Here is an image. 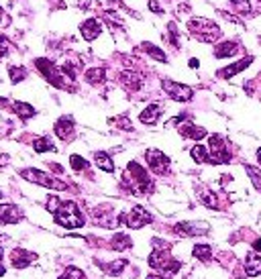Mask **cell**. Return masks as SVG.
<instances>
[{
	"instance_id": "obj_1",
	"label": "cell",
	"mask_w": 261,
	"mask_h": 279,
	"mask_svg": "<svg viewBox=\"0 0 261 279\" xmlns=\"http://www.w3.org/2000/svg\"><path fill=\"white\" fill-rule=\"evenodd\" d=\"M123 184H125L135 196H143V194H147V192L151 190V180H149L147 172L143 170L139 163H135V161L129 163Z\"/></svg>"
},
{
	"instance_id": "obj_2",
	"label": "cell",
	"mask_w": 261,
	"mask_h": 279,
	"mask_svg": "<svg viewBox=\"0 0 261 279\" xmlns=\"http://www.w3.org/2000/svg\"><path fill=\"white\" fill-rule=\"evenodd\" d=\"M54 214H56V222L60 227H66V229L84 227V214L80 212V208L74 202H62Z\"/></svg>"
},
{
	"instance_id": "obj_3",
	"label": "cell",
	"mask_w": 261,
	"mask_h": 279,
	"mask_svg": "<svg viewBox=\"0 0 261 279\" xmlns=\"http://www.w3.org/2000/svg\"><path fill=\"white\" fill-rule=\"evenodd\" d=\"M188 29L200 39V41H206V43H215L219 37H221V29L217 23L208 21V19H192L188 23Z\"/></svg>"
},
{
	"instance_id": "obj_4",
	"label": "cell",
	"mask_w": 261,
	"mask_h": 279,
	"mask_svg": "<svg viewBox=\"0 0 261 279\" xmlns=\"http://www.w3.org/2000/svg\"><path fill=\"white\" fill-rule=\"evenodd\" d=\"M21 176H23L25 180L33 182V184L43 186V188H51V190H66V188H68L62 180H56L54 176H47V174H43V172H39V170H23Z\"/></svg>"
},
{
	"instance_id": "obj_5",
	"label": "cell",
	"mask_w": 261,
	"mask_h": 279,
	"mask_svg": "<svg viewBox=\"0 0 261 279\" xmlns=\"http://www.w3.org/2000/svg\"><path fill=\"white\" fill-rule=\"evenodd\" d=\"M151 220H153L151 214H149L143 206H135L129 214H125V216L119 218V222H125L129 229H143L145 225H149Z\"/></svg>"
},
{
	"instance_id": "obj_6",
	"label": "cell",
	"mask_w": 261,
	"mask_h": 279,
	"mask_svg": "<svg viewBox=\"0 0 261 279\" xmlns=\"http://www.w3.org/2000/svg\"><path fill=\"white\" fill-rule=\"evenodd\" d=\"M145 159H147V165L151 167L153 174H158V176L168 174V170H170V159H168V155H164L162 151L149 149V151L145 153Z\"/></svg>"
},
{
	"instance_id": "obj_7",
	"label": "cell",
	"mask_w": 261,
	"mask_h": 279,
	"mask_svg": "<svg viewBox=\"0 0 261 279\" xmlns=\"http://www.w3.org/2000/svg\"><path fill=\"white\" fill-rule=\"evenodd\" d=\"M35 66H37V70H39L51 84H54L56 88H66V82H64V78H62V70H58V68L54 66V62H49V60H37Z\"/></svg>"
},
{
	"instance_id": "obj_8",
	"label": "cell",
	"mask_w": 261,
	"mask_h": 279,
	"mask_svg": "<svg viewBox=\"0 0 261 279\" xmlns=\"http://www.w3.org/2000/svg\"><path fill=\"white\" fill-rule=\"evenodd\" d=\"M164 90L176 100V102H188L192 100L194 96V90L190 86H184V84H178V82H172V80H164Z\"/></svg>"
},
{
	"instance_id": "obj_9",
	"label": "cell",
	"mask_w": 261,
	"mask_h": 279,
	"mask_svg": "<svg viewBox=\"0 0 261 279\" xmlns=\"http://www.w3.org/2000/svg\"><path fill=\"white\" fill-rule=\"evenodd\" d=\"M231 161V153L227 151L225 141L219 135L211 137V163H229Z\"/></svg>"
},
{
	"instance_id": "obj_10",
	"label": "cell",
	"mask_w": 261,
	"mask_h": 279,
	"mask_svg": "<svg viewBox=\"0 0 261 279\" xmlns=\"http://www.w3.org/2000/svg\"><path fill=\"white\" fill-rule=\"evenodd\" d=\"M23 218L21 210L13 204H0V225H17Z\"/></svg>"
},
{
	"instance_id": "obj_11",
	"label": "cell",
	"mask_w": 261,
	"mask_h": 279,
	"mask_svg": "<svg viewBox=\"0 0 261 279\" xmlns=\"http://www.w3.org/2000/svg\"><path fill=\"white\" fill-rule=\"evenodd\" d=\"M178 235H184V237H196V235H204L208 233V227L202 225V222H180V225H176L174 229Z\"/></svg>"
},
{
	"instance_id": "obj_12",
	"label": "cell",
	"mask_w": 261,
	"mask_h": 279,
	"mask_svg": "<svg viewBox=\"0 0 261 279\" xmlns=\"http://www.w3.org/2000/svg\"><path fill=\"white\" fill-rule=\"evenodd\" d=\"M35 259H37V255H35V253H29V251H25V249H15V251L11 253V263H13V267H17V269L29 267Z\"/></svg>"
},
{
	"instance_id": "obj_13",
	"label": "cell",
	"mask_w": 261,
	"mask_h": 279,
	"mask_svg": "<svg viewBox=\"0 0 261 279\" xmlns=\"http://www.w3.org/2000/svg\"><path fill=\"white\" fill-rule=\"evenodd\" d=\"M80 31H82V37H84L86 41H94V39L100 37L102 25H100L96 19H88V21H84V23L80 25Z\"/></svg>"
},
{
	"instance_id": "obj_14",
	"label": "cell",
	"mask_w": 261,
	"mask_h": 279,
	"mask_svg": "<svg viewBox=\"0 0 261 279\" xmlns=\"http://www.w3.org/2000/svg\"><path fill=\"white\" fill-rule=\"evenodd\" d=\"M121 84L129 90V92H137L141 86H143V78L135 72H123L121 74Z\"/></svg>"
},
{
	"instance_id": "obj_15",
	"label": "cell",
	"mask_w": 261,
	"mask_h": 279,
	"mask_svg": "<svg viewBox=\"0 0 261 279\" xmlns=\"http://www.w3.org/2000/svg\"><path fill=\"white\" fill-rule=\"evenodd\" d=\"M56 135L60 137V139H64V141H68V139H72V135H74V121L68 117H64V119H60L58 123H56Z\"/></svg>"
},
{
	"instance_id": "obj_16",
	"label": "cell",
	"mask_w": 261,
	"mask_h": 279,
	"mask_svg": "<svg viewBox=\"0 0 261 279\" xmlns=\"http://www.w3.org/2000/svg\"><path fill=\"white\" fill-rule=\"evenodd\" d=\"M180 135L182 137H188V139H194V141H200V139L206 137V129L196 127L192 123H184V125H180Z\"/></svg>"
},
{
	"instance_id": "obj_17",
	"label": "cell",
	"mask_w": 261,
	"mask_h": 279,
	"mask_svg": "<svg viewBox=\"0 0 261 279\" xmlns=\"http://www.w3.org/2000/svg\"><path fill=\"white\" fill-rule=\"evenodd\" d=\"M160 115H162V106L160 104H149L143 113H141V123H145V125H155L158 123V119H160Z\"/></svg>"
},
{
	"instance_id": "obj_18",
	"label": "cell",
	"mask_w": 261,
	"mask_h": 279,
	"mask_svg": "<svg viewBox=\"0 0 261 279\" xmlns=\"http://www.w3.org/2000/svg\"><path fill=\"white\" fill-rule=\"evenodd\" d=\"M94 161H96V165L100 167L102 172H107V174H113L115 172V163H113V159L104 153V151H96L94 153Z\"/></svg>"
},
{
	"instance_id": "obj_19",
	"label": "cell",
	"mask_w": 261,
	"mask_h": 279,
	"mask_svg": "<svg viewBox=\"0 0 261 279\" xmlns=\"http://www.w3.org/2000/svg\"><path fill=\"white\" fill-rule=\"evenodd\" d=\"M245 273L249 277H257L261 273V257L259 255H249L245 259Z\"/></svg>"
},
{
	"instance_id": "obj_20",
	"label": "cell",
	"mask_w": 261,
	"mask_h": 279,
	"mask_svg": "<svg viewBox=\"0 0 261 279\" xmlns=\"http://www.w3.org/2000/svg\"><path fill=\"white\" fill-rule=\"evenodd\" d=\"M237 51H239V45L235 41H225V43L217 45L215 55L217 58H231V55H237Z\"/></svg>"
},
{
	"instance_id": "obj_21",
	"label": "cell",
	"mask_w": 261,
	"mask_h": 279,
	"mask_svg": "<svg viewBox=\"0 0 261 279\" xmlns=\"http://www.w3.org/2000/svg\"><path fill=\"white\" fill-rule=\"evenodd\" d=\"M190 155L196 163H211V151H208L206 147H202V145H194Z\"/></svg>"
},
{
	"instance_id": "obj_22",
	"label": "cell",
	"mask_w": 261,
	"mask_h": 279,
	"mask_svg": "<svg viewBox=\"0 0 261 279\" xmlns=\"http://www.w3.org/2000/svg\"><path fill=\"white\" fill-rule=\"evenodd\" d=\"M251 62H253L251 58H245L243 62H239V64H235V66H231V68H225L223 72H219V76H221V78H231V76L239 74L241 70H245V68H247V66H249Z\"/></svg>"
},
{
	"instance_id": "obj_23",
	"label": "cell",
	"mask_w": 261,
	"mask_h": 279,
	"mask_svg": "<svg viewBox=\"0 0 261 279\" xmlns=\"http://www.w3.org/2000/svg\"><path fill=\"white\" fill-rule=\"evenodd\" d=\"M84 80H86L88 84H92V86H98V84L104 82V70H102V68H92V70H88V72L84 74Z\"/></svg>"
},
{
	"instance_id": "obj_24",
	"label": "cell",
	"mask_w": 261,
	"mask_h": 279,
	"mask_svg": "<svg viewBox=\"0 0 261 279\" xmlns=\"http://www.w3.org/2000/svg\"><path fill=\"white\" fill-rule=\"evenodd\" d=\"M127 267V259H119V261H113V263H107L102 265V271L107 275H121V271Z\"/></svg>"
},
{
	"instance_id": "obj_25",
	"label": "cell",
	"mask_w": 261,
	"mask_h": 279,
	"mask_svg": "<svg viewBox=\"0 0 261 279\" xmlns=\"http://www.w3.org/2000/svg\"><path fill=\"white\" fill-rule=\"evenodd\" d=\"M13 108H15V113H17L21 119H31V117L35 115V108H33L31 104H27V102H15Z\"/></svg>"
},
{
	"instance_id": "obj_26",
	"label": "cell",
	"mask_w": 261,
	"mask_h": 279,
	"mask_svg": "<svg viewBox=\"0 0 261 279\" xmlns=\"http://www.w3.org/2000/svg\"><path fill=\"white\" fill-rule=\"evenodd\" d=\"M200 200H202V204H204L206 208H211V210H217V208H219V198H217V194L208 192V190L200 192Z\"/></svg>"
},
{
	"instance_id": "obj_27",
	"label": "cell",
	"mask_w": 261,
	"mask_h": 279,
	"mask_svg": "<svg viewBox=\"0 0 261 279\" xmlns=\"http://www.w3.org/2000/svg\"><path fill=\"white\" fill-rule=\"evenodd\" d=\"M33 149H35L37 153H45V151H56V145L51 143L49 137H41V139L33 141Z\"/></svg>"
},
{
	"instance_id": "obj_28",
	"label": "cell",
	"mask_w": 261,
	"mask_h": 279,
	"mask_svg": "<svg viewBox=\"0 0 261 279\" xmlns=\"http://www.w3.org/2000/svg\"><path fill=\"white\" fill-rule=\"evenodd\" d=\"M141 47H143V49H145V51H147V53L151 55V58H153V60H158V62H164V64L168 62V58H166V53H164V51H162L160 47H155V45H151V43H143Z\"/></svg>"
},
{
	"instance_id": "obj_29",
	"label": "cell",
	"mask_w": 261,
	"mask_h": 279,
	"mask_svg": "<svg viewBox=\"0 0 261 279\" xmlns=\"http://www.w3.org/2000/svg\"><path fill=\"white\" fill-rule=\"evenodd\" d=\"M192 255L196 259H200V261H208V259H211V255H213V249H211V245H196L192 249Z\"/></svg>"
},
{
	"instance_id": "obj_30",
	"label": "cell",
	"mask_w": 261,
	"mask_h": 279,
	"mask_svg": "<svg viewBox=\"0 0 261 279\" xmlns=\"http://www.w3.org/2000/svg\"><path fill=\"white\" fill-rule=\"evenodd\" d=\"M133 245V241H131V237H127V235H115V239H113V247L117 249V251H125V249H129Z\"/></svg>"
},
{
	"instance_id": "obj_31",
	"label": "cell",
	"mask_w": 261,
	"mask_h": 279,
	"mask_svg": "<svg viewBox=\"0 0 261 279\" xmlns=\"http://www.w3.org/2000/svg\"><path fill=\"white\" fill-rule=\"evenodd\" d=\"M70 165L74 167L76 172H84V170H88V161H86L84 157H80V155H72V157H70Z\"/></svg>"
},
{
	"instance_id": "obj_32",
	"label": "cell",
	"mask_w": 261,
	"mask_h": 279,
	"mask_svg": "<svg viewBox=\"0 0 261 279\" xmlns=\"http://www.w3.org/2000/svg\"><path fill=\"white\" fill-rule=\"evenodd\" d=\"M9 74H11V82L13 84H19V82H23L25 78H27V72H25V68H11L9 70Z\"/></svg>"
},
{
	"instance_id": "obj_33",
	"label": "cell",
	"mask_w": 261,
	"mask_h": 279,
	"mask_svg": "<svg viewBox=\"0 0 261 279\" xmlns=\"http://www.w3.org/2000/svg\"><path fill=\"white\" fill-rule=\"evenodd\" d=\"M60 279H84V271L82 269H76V267H68L66 273Z\"/></svg>"
},
{
	"instance_id": "obj_34",
	"label": "cell",
	"mask_w": 261,
	"mask_h": 279,
	"mask_svg": "<svg viewBox=\"0 0 261 279\" xmlns=\"http://www.w3.org/2000/svg\"><path fill=\"white\" fill-rule=\"evenodd\" d=\"M235 11H239V13H251L249 0H235Z\"/></svg>"
},
{
	"instance_id": "obj_35",
	"label": "cell",
	"mask_w": 261,
	"mask_h": 279,
	"mask_svg": "<svg viewBox=\"0 0 261 279\" xmlns=\"http://www.w3.org/2000/svg\"><path fill=\"white\" fill-rule=\"evenodd\" d=\"M7 53H9V41L5 37H0V60H3Z\"/></svg>"
},
{
	"instance_id": "obj_36",
	"label": "cell",
	"mask_w": 261,
	"mask_h": 279,
	"mask_svg": "<svg viewBox=\"0 0 261 279\" xmlns=\"http://www.w3.org/2000/svg\"><path fill=\"white\" fill-rule=\"evenodd\" d=\"M115 125H119V127H123L125 131H131V129H133V125H131V123H129V121H127L125 117H119V119L115 121Z\"/></svg>"
},
{
	"instance_id": "obj_37",
	"label": "cell",
	"mask_w": 261,
	"mask_h": 279,
	"mask_svg": "<svg viewBox=\"0 0 261 279\" xmlns=\"http://www.w3.org/2000/svg\"><path fill=\"white\" fill-rule=\"evenodd\" d=\"M149 9H151L153 13H158V15H162V13H164V9L160 7L158 0H151V3H149Z\"/></svg>"
},
{
	"instance_id": "obj_38",
	"label": "cell",
	"mask_w": 261,
	"mask_h": 279,
	"mask_svg": "<svg viewBox=\"0 0 261 279\" xmlns=\"http://www.w3.org/2000/svg\"><path fill=\"white\" fill-rule=\"evenodd\" d=\"M253 249H255V251H261V239H257V241L253 243Z\"/></svg>"
},
{
	"instance_id": "obj_39",
	"label": "cell",
	"mask_w": 261,
	"mask_h": 279,
	"mask_svg": "<svg viewBox=\"0 0 261 279\" xmlns=\"http://www.w3.org/2000/svg\"><path fill=\"white\" fill-rule=\"evenodd\" d=\"M198 66H200L198 60H190V68H198Z\"/></svg>"
},
{
	"instance_id": "obj_40",
	"label": "cell",
	"mask_w": 261,
	"mask_h": 279,
	"mask_svg": "<svg viewBox=\"0 0 261 279\" xmlns=\"http://www.w3.org/2000/svg\"><path fill=\"white\" fill-rule=\"evenodd\" d=\"M147 279H164V277H162V275H149Z\"/></svg>"
},
{
	"instance_id": "obj_41",
	"label": "cell",
	"mask_w": 261,
	"mask_h": 279,
	"mask_svg": "<svg viewBox=\"0 0 261 279\" xmlns=\"http://www.w3.org/2000/svg\"><path fill=\"white\" fill-rule=\"evenodd\" d=\"M5 273H7V269H5V267H3V265H0V277H3V275H5Z\"/></svg>"
},
{
	"instance_id": "obj_42",
	"label": "cell",
	"mask_w": 261,
	"mask_h": 279,
	"mask_svg": "<svg viewBox=\"0 0 261 279\" xmlns=\"http://www.w3.org/2000/svg\"><path fill=\"white\" fill-rule=\"evenodd\" d=\"M257 161L261 163V147H259V151H257Z\"/></svg>"
},
{
	"instance_id": "obj_43",
	"label": "cell",
	"mask_w": 261,
	"mask_h": 279,
	"mask_svg": "<svg viewBox=\"0 0 261 279\" xmlns=\"http://www.w3.org/2000/svg\"><path fill=\"white\" fill-rule=\"evenodd\" d=\"M0 261H3V249H0Z\"/></svg>"
},
{
	"instance_id": "obj_44",
	"label": "cell",
	"mask_w": 261,
	"mask_h": 279,
	"mask_svg": "<svg viewBox=\"0 0 261 279\" xmlns=\"http://www.w3.org/2000/svg\"><path fill=\"white\" fill-rule=\"evenodd\" d=\"M0 198H3V194H0Z\"/></svg>"
}]
</instances>
